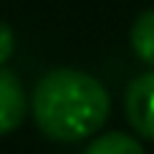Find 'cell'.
<instances>
[{
	"instance_id": "6",
	"label": "cell",
	"mask_w": 154,
	"mask_h": 154,
	"mask_svg": "<svg viewBox=\"0 0 154 154\" xmlns=\"http://www.w3.org/2000/svg\"><path fill=\"white\" fill-rule=\"evenodd\" d=\"M14 49H16V35H14V30H11L5 22H0V65H5V62L14 57Z\"/></svg>"
},
{
	"instance_id": "1",
	"label": "cell",
	"mask_w": 154,
	"mask_h": 154,
	"mask_svg": "<svg viewBox=\"0 0 154 154\" xmlns=\"http://www.w3.org/2000/svg\"><path fill=\"white\" fill-rule=\"evenodd\" d=\"M30 108L46 138L73 143L89 138L106 125L111 97L95 76L76 68H54L38 79Z\"/></svg>"
},
{
	"instance_id": "2",
	"label": "cell",
	"mask_w": 154,
	"mask_h": 154,
	"mask_svg": "<svg viewBox=\"0 0 154 154\" xmlns=\"http://www.w3.org/2000/svg\"><path fill=\"white\" fill-rule=\"evenodd\" d=\"M125 114L141 138L154 141V70H146L130 81L125 92Z\"/></svg>"
},
{
	"instance_id": "3",
	"label": "cell",
	"mask_w": 154,
	"mask_h": 154,
	"mask_svg": "<svg viewBox=\"0 0 154 154\" xmlns=\"http://www.w3.org/2000/svg\"><path fill=\"white\" fill-rule=\"evenodd\" d=\"M27 116V92L22 79L0 65V135L14 133Z\"/></svg>"
},
{
	"instance_id": "4",
	"label": "cell",
	"mask_w": 154,
	"mask_h": 154,
	"mask_svg": "<svg viewBox=\"0 0 154 154\" xmlns=\"http://www.w3.org/2000/svg\"><path fill=\"white\" fill-rule=\"evenodd\" d=\"M130 46L135 57L154 68V8L143 11L130 27Z\"/></svg>"
},
{
	"instance_id": "5",
	"label": "cell",
	"mask_w": 154,
	"mask_h": 154,
	"mask_svg": "<svg viewBox=\"0 0 154 154\" xmlns=\"http://www.w3.org/2000/svg\"><path fill=\"white\" fill-rule=\"evenodd\" d=\"M84 154H143V146H141L133 135L114 130V133L97 135V138L87 146Z\"/></svg>"
}]
</instances>
